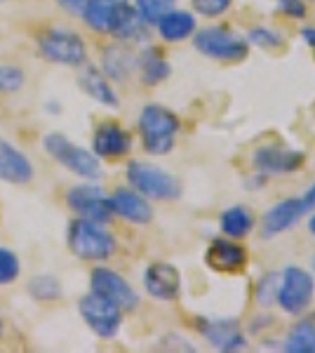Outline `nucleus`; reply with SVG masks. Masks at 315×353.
I'll list each match as a JSON object with an SVG mask.
<instances>
[{
  "label": "nucleus",
  "instance_id": "obj_1",
  "mask_svg": "<svg viewBox=\"0 0 315 353\" xmlns=\"http://www.w3.org/2000/svg\"><path fill=\"white\" fill-rule=\"evenodd\" d=\"M66 243L71 254H76L83 261H106L116 254V238L99 221L76 217L68 224Z\"/></svg>",
  "mask_w": 315,
  "mask_h": 353
},
{
  "label": "nucleus",
  "instance_id": "obj_2",
  "mask_svg": "<svg viewBox=\"0 0 315 353\" xmlns=\"http://www.w3.org/2000/svg\"><path fill=\"white\" fill-rule=\"evenodd\" d=\"M139 134L144 151L151 156H167L174 149L176 132H179V118L176 113L160 104H146L139 113Z\"/></svg>",
  "mask_w": 315,
  "mask_h": 353
},
{
  "label": "nucleus",
  "instance_id": "obj_3",
  "mask_svg": "<svg viewBox=\"0 0 315 353\" xmlns=\"http://www.w3.org/2000/svg\"><path fill=\"white\" fill-rule=\"evenodd\" d=\"M43 149L52 158L54 163H59L61 168H66L68 172L85 181H99L104 176L101 170V161L94 156L92 151L83 149V146L73 144L66 134L61 132H50L43 137Z\"/></svg>",
  "mask_w": 315,
  "mask_h": 353
},
{
  "label": "nucleus",
  "instance_id": "obj_4",
  "mask_svg": "<svg viewBox=\"0 0 315 353\" xmlns=\"http://www.w3.org/2000/svg\"><path fill=\"white\" fill-rule=\"evenodd\" d=\"M38 54L50 64L78 68L88 64V43L71 28L50 26L38 36Z\"/></svg>",
  "mask_w": 315,
  "mask_h": 353
},
{
  "label": "nucleus",
  "instance_id": "obj_5",
  "mask_svg": "<svg viewBox=\"0 0 315 353\" xmlns=\"http://www.w3.org/2000/svg\"><path fill=\"white\" fill-rule=\"evenodd\" d=\"M130 189L141 193L148 201H176L181 196V184L174 174L163 170L160 165L144 163V161H132L125 170Z\"/></svg>",
  "mask_w": 315,
  "mask_h": 353
},
{
  "label": "nucleus",
  "instance_id": "obj_6",
  "mask_svg": "<svg viewBox=\"0 0 315 353\" xmlns=\"http://www.w3.org/2000/svg\"><path fill=\"white\" fill-rule=\"evenodd\" d=\"M193 48L203 57L214 61H226V64H238L245 61L250 54V43L236 31L223 26H207L193 33Z\"/></svg>",
  "mask_w": 315,
  "mask_h": 353
},
{
  "label": "nucleus",
  "instance_id": "obj_7",
  "mask_svg": "<svg viewBox=\"0 0 315 353\" xmlns=\"http://www.w3.org/2000/svg\"><path fill=\"white\" fill-rule=\"evenodd\" d=\"M315 297V276L301 266H285L278 281L276 301L287 316H301Z\"/></svg>",
  "mask_w": 315,
  "mask_h": 353
},
{
  "label": "nucleus",
  "instance_id": "obj_8",
  "mask_svg": "<svg viewBox=\"0 0 315 353\" xmlns=\"http://www.w3.org/2000/svg\"><path fill=\"white\" fill-rule=\"evenodd\" d=\"M78 313H80V318L88 323V327L101 339H113L120 332V327H123L125 311L113 304V301H108L106 297L92 292V290L80 297Z\"/></svg>",
  "mask_w": 315,
  "mask_h": 353
},
{
  "label": "nucleus",
  "instance_id": "obj_9",
  "mask_svg": "<svg viewBox=\"0 0 315 353\" xmlns=\"http://www.w3.org/2000/svg\"><path fill=\"white\" fill-rule=\"evenodd\" d=\"M66 205L76 217L99 221V224H108L113 219V210L108 203V193L96 186L94 181L90 184H78L66 191Z\"/></svg>",
  "mask_w": 315,
  "mask_h": 353
},
{
  "label": "nucleus",
  "instance_id": "obj_10",
  "mask_svg": "<svg viewBox=\"0 0 315 353\" xmlns=\"http://www.w3.org/2000/svg\"><path fill=\"white\" fill-rule=\"evenodd\" d=\"M90 290L101 294V297H106L108 301H113L123 311H134L141 301L136 290L118 271L108 269V266H96V269H92V273H90Z\"/></svg>",
  "mask_w": 315,
  "mask_h": 353
},
{
  "label": "nucleus",
  "instance_id": "obj_11",
  "mask_svg": "<svg viewBox=\"0 0 315 353\" xmlns=\"http://www.w3.org/2000/svg\"><path fill=\"white\" fill-rule=\"evenodd\" d=\"M311 212V208L301 198H285V201L276 203L273 208H268L261 217L259 233L263 241H271V238L283 236L285 231L294 229L299 221Z\"/></svg>",
  "mask_w": 315,
  "mask_h": 353
},
{
  "label": "nucleus",
  "instance_id": "obj_12",
  "mask_svg": "<svg viewBox=\"0 0 315 353\" xmlns=\"http://www.w3.org/2000/svg\"><path fill=\"white\" fill-rule=\"evenodd\" d=\"M198 332L212 349L221 353L243 351L247 346V337L236 318H200Z\"/></svg>",
  "mask_w": 315,
  "mask_h": 353
},
{
  "label": "nucleus",
  "instance_id": "obj_13",
  "mask_svg": "<svg viewBox=\"0 0 315 353\" xmlns=\"http://www.w3.org/2000/svg\"><path fill=\"white\" fill-rule=\"evenodd\" d=\"M306 156L296 149L289 146H280V144H266L259 146L252 156V165L259 170V174L263 176H280V174H292L296 170L303 168Z\"/></svg>",
  "mask_w": 315,
  "mask_h": 353
},
{
  "label": "nucleus",
  "instance_id": "obj_14",
  "mask_svg": "<svg viewBox=\"0 0 315 353\" xmlns=\"http://www.w3.org/2000/svg\"><path fill=\"white\" fill-rule=\"evenodd\" d=\"M247 261H250L247 250L238 241L226 238V236L214 238V241L207 245V252H205V264H207L212 271L223 273V276H238V273H243Z\"/></svg>",
  "mask_w": 315,
  "mask_h": 353
},
{
  "label": "nucleus",
  "instance_id": "obj_15",
  "mask_svg": "<svg viewBox=\"0 0 315 353\" xmlns=\"http://www.w3.org/2000/svg\"><path fill=\"white\" fill-rule=\"evenodd\" d=\"M108 36H113L118 43L128 45H148V24L141 19L134 5L123 3L116 8L111 21H108Z\"/></svg>",
  "mask_w": 315,
  "mask_h": 353
},
{
  "label": "nucleus",
  "instance_id": "obj_16",
  "mask_svg": "<svg viewBox=\"0 0 315 353\" xmlns=\"http://www.w3.org/2000/svg\"><path fill=\"white\" fill-rule=\"evenodd\" d=\"M132 151V134L118 123H101L92 134V153L99 161H123Z\"/></svg>",
  "mask_w": 315,
  "mask_h": 353
},
{
  "label": "nucleus",
  "instance_id": "obj_17",
  "mask_svg": "<svg viewBox=\"0 0 315 353\" xmlns=\"http://www.w3.org/2000/svg\"><path fill=\"white\" fill-rule=\"evenodd\" d=\"M144 290L158 301H174L181 294V273L167 261H153L144 271Z\"/></svg>",
  "mask_w": 315,
  "mask_h": 353
},
{
  "label": "nucleus",
  "instance_id": "obj_18",
  "mask_svg": "<svg viewBox=\"0 0 315 353\" xmlns=\"http://www.w3.org/2000/svg\"><path fill=\"white\" fill-rule=\"evenodd\" d=\"M108 203H111L113 214L125 219L128 224L146 226L153 221V205L134 189H116L108 196Z\"/></svg>",
  "mask_w": 315,
  "mask_h": 353
},
{
  "label": "nucleus",
  "instance_id": "obj_19",
  "mask_svg": "<svg viewBox=\"0 0 315 353\" xmlns=\"http://www.w3.org/2000/svg\"><path fill=\"white\" fill-rule=\"evenodd\" d=\"M36 176L31 158L21 149H17L12 141L0 137V181H8L14 186H24Z\"/></svg>",
  "mask_w": 315,
  "mask_h": 353
},
{
  "label": "nucleus",
  "instance_id": "obj_20",
  "mask_svg": "<svg viewBox=\"0 0 315 353\" xmlns=\"http://www.w3.org/2000/svg\"><path fill=\"white\" fill-rule=\"evenodd\" d=\"M78 85L90 99L96 101V104L106 106V109H118L120 106L118 92L113 90L111 81L104 76L101 68L83 64V71H80V76H78Z\"/></svg>",
  "mask_w": 315,
  "mask_h": 353
},
{
  "label": "nucleus",
  "instance_id": "obj_21",
  "mask_svg": "<svg viewBox=\"0 0 315 353\" xmlns=\"http://www.w3.org/2000/svg\"><path fill=\"white\" fill-rule=\"evenodd\" d=\"M101 71L113 83L130 81V76L136 71V52H132L128 43L116 41V45H108L101 54Z\"/></svg>",
  "mask_w": 315,
  "mask_h": 353
},
{
  "label": "nucleus",
  "instance_id": "obj_22",
  "mask_svg": "<svg viewBox=\"0 0 315 353\" xmlns=\"http://www.w3.org/2000/svg\"><path fill=\"white\" fill-rule=\"evenodd\" d=\"M156 28H158V36L163 38L165 43H181V41H188V38L198 31V21L193 12L174 8L172 12H167L158 21Z\"/></svg>",
  "mask_w": 315,
  "mask_h": 353
},
{
  "label": "nucleus",
  "instance_id": "obj_23",
  "mask_svg": "<svg viewBox=\"0 0 315 353\" xmlns=\"http://www.w3.org/2000/svg\"><path fill=\"white\" fill-rule=\"evenodd\" d=\"M136 73H139V81L144 83L146 88H156V85L167 81L172 68L167 64V59L158 52V48L146 45V48L136 54Z\"/></svg>",
  "mask_w": 315,
  "mask_h": 353
},
{
  "label": "nucleus",
  "instance_id": "obj_24",
  "mask_svg": "<svg viewBox=\"0 0 315 353\" xmlns=\"http://www.w3.org/2000/svg\"><path fill=\"white\" fill-rule=\"evenodd\" d=\"M256 226L254 212L245 205H233V208H226L219 217V229L226 238H233V241H243L247 238Z\"/></svg>",
  "mask_w": 315,
  "mask_h": 353
},
{
  "label": "nucleus",
  "instance_id": "obj_25",
  "mask_svg": "<svg viewBox=\"0 0 315 353\" xmlns=\"http://www.w3.org/2000/svg\"><path fill=\"white\" fill-rule=\"evenodd\" d=\"M123 3H130V0H88V8H85L80 19L85 21V26H88L90 31L106 33L113 12H116V8Z\"/></svg>",
  "mask_w": 315,
  "mask_h": 353
},
{
  "label": "nucleus",
  "instance_id": "obj_26",
  "mask_svg": "<svg viewBox=\"0 0 315 353\" xmlns=\"http://www.w3.org/2000/svg\"><path fill=\"white\" fill-rule=\"evenodd\" d=\"M283 351H287V353H315V323L313 321L296 323L283 341Z\"/></svg>",
  "mask_w": 315,
  "mask_h": 353
},
{
  "label": "nucleus",
  "instance_id": "obj_27",
  "mask_svg": "<svg viewBox=\"0 0 315 353\" xmlns=\"http://www.w3.org/2000/svg\"><path fill=\"white\" fill-rule=\"evenodd\" d=\"M26 290L36 301H57L64 297L61 283L57 281L54 276H33L31 281H28Z\"/></svg>",
  "mask_w": 315,
  "mask_h": 353
},
{
  "label": "nucleus",
  "instance_id": "obj_28",
  "mask_svg": "<svg viewBox=\"0 0 315 353\" xmlns=\"http://www.w3.org/2000/svg\"><path fill=\"white\" fill-rule=\"evenodd\" d=\"M176 3L179 0H134V8L148 26H156L165 14L176 8Z\"/></svg>",
  "mask_w": 315,
  "mask_h": 353
},
{
  "label": "nucleus",
  "instance_id": "obj_29",
  "mask_svg": "<svg viewBox=\"0 0 315 353\" xmlns=\"http://www.w3.org/2000/svg\"><path fill=\"white\" fill-rule=\"evenodd\" d=\"M245 41L250 43V48L254 45V48H259V50H276L280 45H285V36L271 26H254V28H250Z\"/></svg>",
  "mask_w": 315,
  "mask_h": 353
},
{
  "label": "nucleus",
  "instance_id": "obj_30",
  "mask_svg": "<svg viewBox=\"0 0 315 353\" xmlns=\"http://www.w3.org/2000/svg\"><path fill=\"white\" fill-rule=\"evenodd\" d=\"M26 73L14 64H0V94H14L24 90Z\"/></svg>",
  "mask_w": 315,
  "mask_h": 353
},
{
  "label": "nucleus",
  "instance_id": "obj_31",
  "mask_svg": "<svg viewBox=\"0 0 315 353\" xmlns=\"http://www.w3.org/2000/svg\"><path fill=\"white\" fill-rule=\"evenodd\" d=\"M21 273V261L14 250L0 248V285H12Z\"/></svg>",
  "mask_w": 315,
  "mask_h": 353
},
{
  "label": "nucleus",
  "instance_id": "obj_32",
  "mask_svg": "<svg viewBox=\"0 0 315 353\" xmlns=\"http://www.w3.org/2000/svg\"><path fill=\"white\" fill-rule=\"evenodd\" d=\"M278 281H280V273H266L259 283H256V290H254V297H256V304L261 309H268V306L276 301V294H278Z\"/></svg>",
  "mask_w": 315,
  "mask_h": 353
},
{
  "label": "nucleus",
  "instance_id": "obj_33",
  "mask_svg": "<svg viewBox=\"0 0 315 353\" xmlns=\"http://www.w3.org/2000/svg\"><path fill=\"white\" fill-rule=\"evenodd\" d=\"M193 10L200 17H207V19H216V17L226 14L231 10L233 0H191Z\"/></svg>",
  "mask_w": 315,
  "mask_h": 353
},
{
  "label": "nucleus",
  "instance_id": "obj_34",
  "mask_svg": "<svg viewBox=\"0 0 315 353\" xmlns=\"http://www.w3.org/2000/svg\"><path fill=\"white\" fill-rule=\"evenodd\" d=\"M278 10L289 19H303L308 14V5L306 0H276Z\"/></svg>",
  "mask_w": 315,
  "mask_h": 353
},
{
  "label": "nucleus",
  "instance_id": "obj_35",
  "mask_svg": "<svg viewBox=\"0 0 315 353\" xmlns=\"http://www.w3.org/2000/svg\"><path fill=\"white\" fill-rule=\"evenodd\" d=\"M57 5H59V8L64 10L66 14L83 17L85 8H88V0H57Z\"/></svg>",
  "mask_w": 315,
  "mask_h": 353
},
{
  "label": "nucleus",
  "instance_id": "obj_36",
  "mask_svg": "<svg viewBox=\"0 0 315 353\" xmlns=\"http://www.w3.org/2000/svg\"><path fill=\"white\" fill-rule=\"evenodd\" d=\"M303 45H308L311 50H315V26H303L299 31Z\"/></svg>",
  "mask_w": 315,
  "mask_h": 353
},
{
  "label": "nucleus",
  "instance_id": "obj_37",
  "mask_svg": "<svg viewBox=\"0 0 315 353\" xmlns=\"http://www.w3.org/2000/svg\"><path fill=\"white\" fill-rule=\"evenodd\" d=\"M308 231H311V233H313V238H315V214H313L311 219H308Z\"/></svg>",
  "mask_w": 315,
  "mask_h": 353
},
{
  "label": "nucleus",
  "instance_id": "obj_38",
  "mask_svg": "<svg viewBox=\"0 0 315 353\" xmlns=\"http://www.w3.org/2000/svg\"><path fill=\"white\" fill-rule=\"evenodd\" d=\"M0 334H3V321H0Z\"/></svg>",
  "mask_w": 315,
  "mask_h": 353
},
{
  "label": "nucleus",
  "instance_id": "obj_39",
  "mask_svg": "<svg viewBox=\"0 0 315 353\" xmlns=\"http://www.w3.org/2000/svg\"><path fill=\"white\" fill-rule=\"evenodd\" d=\"M313 269H315V259H313Z\"/></svg>",
  "mask_w": 315,
  "mask_h": 353
},
{
  "label": "nucleus",
  "instance_id": "obj_40",
  "mask_svg": "<svg viewBox=\"0 0 315 353\" xmlns=\"http://www.w3.org/2000/svg\"><path fill=\"white\" fill-rule=\"evenodd\" d=\"M0 3H3V0H0Z\"/></svg>",
  "mask_w": 315,
  "mask_h": 353
}]
</instances>
